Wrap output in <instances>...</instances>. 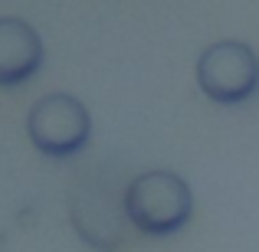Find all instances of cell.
Listing matches in <instances>:
<instances>
[{
  "label": "cell",
  "mask_w": 259,
  "mask_h": 252,
  "mask_svg": "<svg viewBox=\"0 0 259 252\" xmlns=\"http://www.w3.org/2000/svg\"><path fill=\"white\" fill-rule=\"evenodd\" d=\"M125 213L138 233L171 236L187 226L194 213V193L174 170H145L125 183Z\"/></svg>",
  "instance_id": "obj_1"
},
{
  "label": "cell",
  "mask_w": 259,
  "mask_h": 252,
  "mask_svg": "<svg viewBox=\"0 0 259 252\" xmlns=\"http://www.w3.org/2000/svg\"><path fill=\"white\" fill-rule=\"evenodd\" d=\"M197 85L220 105L246 102L259 88V59L240 39H220L197 59Z\"/></svg>",
  "instance_id": "obj_3"
},
{
  "label": "cell",
  "mask_w": 259,
  "mask_h": 252,
  "mask_svg": "<svg viewBox=\"0 0 259 252\" xmlns=\"http://www.w3.org/2000/svg\"><path fill=\"white\" fill-rule=\"evenodd\" d=\"M43 66V39L26 20L0 17V88L30 82Z\"/></svg>",
  "instance_id": "obj_4"
},
{
  "label": "cell",
  "mask_w": 259,
  "mask_h": 252,
  "mask_svg": "<svg viewBox=\"0 0 259 252\" xmlns=\"http://www.w3.org/2000/svg\"><path fill=\"white\" fill-rule=\"evenodd\" d=\"M92 118L76 95H46L26 112V134L33 147L50 158H72L89 144Z\"/></svg>",
  "instance_id": "obj_2"
}]
</instances>
